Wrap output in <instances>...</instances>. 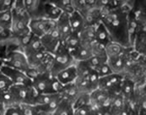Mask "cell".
<instances>
[{"label":"cell","mask_w":146,"mask_h":115,"mask_svg":"<svg viewBox=\"0 0 146 115\" xmlns=\"http://www.w3.org/2000/svg\"><path fill=\"white\" fill-rule=\"evenodd\" d=\"M26 57L30 68L36 70L39 73L49 72L52 57V53H49L44 49H42Z\"/></svg>","instance_id":"obj_6"},{"label":"cell","mask_w":146,"mask_h":115,"mask_svg":"<svg viewBox=\"0 0 146 115\" xmlns=\"http://www.w3.org/2000/svg\"><path fill=\"white\" fill-rule=\"evenodd\" d=\"M55 77L63 86L74 83L77 78V70H76L75 64L61 70L58 74L56 75Z\"/></svg>","instance_id":"obj_14"},{"label":"cell","mask_w":146,"mask_h":115,"mask_svg":"<svg viewBox=\"0 0 146 115\" xmlns=\"http://www.w3.org/2000/svg\"><path fill=\"white\" fill-rule=\"evenodd\" d=\"M56 25V21L51 19H45V18H39V19H31L29 27L31 32L37 37H42L46 35L48 31H50Z\"/></svg>","instance_id":"obj_7"},{"label":"cell","mask_w":146,"mask_h":115,"mask_svg":"<svg viewBox=\"0 0 146 115\" xmlns=\"http://www.w3.org/2000/svg\"><path fill=\"white\" fill-rule=\"evenodd\" d=\"M125 48L127 47H123V46H121L120 44H118L117 42H114V41L108 42L105 46V50H106V54L107 59L117 57V56L123 54Z\"/></svg>","instance_id":"obj_25"},{"label":"cell","mask_w":146,"mask_h":115,"mask_svg":"<svg viewBox=\"0 0 146 115\" xmlns=\"http://www.w3.org/2000/svg\"><path fill=\"white\" fill-rule=\"evenodd\" d=\"M2 58L3 65L21 70L26 73L30 69L26 56L20 50H9L0 55Z\"/></svg>","instance_id":"obj_5"},{"label":"cell","mask_w":146,"mask_h":115,"mask_svg":"<svg viewBox=\"0 0 146 115\" xmlns=\"http://www.w3.org/2000/svg\"><path fill=\"white\" fill-rule=\"evenodd\" d=\"M95 41L106 46L111 41L109 33L104 25L100 22L95 26Z\"/></svg>","instance_id":"obj_20"},{"label":"cell","mask_w":146,"mask_h":115,"mask_svg":"<svg viewBox=\"0 0 146 115\" xmlns=\"http://www.w3.org/2000/svg\"><path fill=\"white\" fill-rule=\"evenodd\" d=\"M0 115H4V108L2 105H0Z\"/></svg>","instance_id":"obj_46"},{"label":"cell","mask_w":146,"mask_h":115,"mask_svg":"<svg viewBox=\"0 0 146 115\" xmlns=\"http://www.w3.org/2000/svg\"><path fill=\"white\" fill-rule=\"evenodd\" d=\"M63 86V85L58 80V79L56 77L52 76L50 80V83H49V86H48L46 94H52V95L58 94V93H60Z\"/></svg>","instance_id":"obj_32"},{"label":"cell","mask_w":146,"mask_h":115,"mask_svg":"<svg viewBox=\"0 0 146 115\" xmlns=\"http://www.w3.org/2000/svg\"><path fill=\"white\" fill-rule=\"evenodd\" d=\"M4 115H23L21 105L10 107V108L4 109Z\"/></svg>","instance_id":"obj_44"},{"label":"cell","mask_w":146,"mask_h":115,"mask_svg":"<svg viewBox=\"0 0 146 115\" xmlns=\"http://www.w3.org/2000/svg\"><path fill=\"white\" fill-rule=\"evenodd\" d=\"M42 49H43V47H42L41 38L33 35L31 40L21 48L20 51H21L26 57H28Z\"/></svg>","instance_id":"obj_17"},{"label":"cell","mask_w":146,"mask_h":115,"mask_svg":"<svg viewBox=\"0 0 146 115\" xmlns=\"http://www.w3.org/2000/svg\"><path fill=\"white\" fill-rule=\"evenodd\" d=\"M124 103H125V101L120 93L114 95L111 98V105L109 108V111H108L109 115L119 114V113L121 112V110L123 109L124 106Z\"/></svg>","instance_id":"obj_24"},{"label":"cell","mask_w":146,"mask_h":115,"mask_svg":"<svg viewBox=\"0 0 146 115\" xmlns=\"http://www.w3.org/2000/svg\"><path fill=\"white\" fill-rule=\"evenodd\" d=\"M74 111L73 103L68 100L62 99L58 108L52 113V115H74Z\"/></svg>","instance_id":"obj_27"},{"label":"cell","mask_w":146,"mask_h":115,"mask_svg":"<svg viewBox=\"0 0 146 115\" xmlns=\"http://www.w3.org/2000/svg\"><path fill=\"white\" fill-rule=\"evenodd\" d=\"M41 41L42 47L45 51L52 54L56 51L58 47L61 44L60 36L56 28V25L50 31L41 37Z\"/></svg>","instance_id":"obj_8"},{"label":"cell","mask_w":146,"mask_h":115,"mask_svg":"<svg viewBox=\"0 0 146 115\" xmlns=\"http://www.w3.org/2000/svg\"><path fill=\"white\" fill-rule=\"evenodd\" d=\"M91 51H92V55L97 56V57H103V58L107 59L106 54V50H105L104 45L94 41L91 44Z\"/></svg>","instance_id":"obj_33"},{"label":"cell","mask_w":146,"mask_h":115,"mask_svg":"<svg viewBox=\"0 0 146 115\" xmlns=\"http://www.w3.org/2000/svg\"><path fill=\"white\" fill-rule=\"evenodd\" d=\"M125 50H124L123 54H121L117 57H111V58L107 59L106 62H107L108 65L110 66L112 73L120 74L123 76V67H124V53H125Z\"/></svg>","instance_id":"obj_22"},{"label":"cell","mask_w":146,"mask_h":115,"mask_svg":"<svg viewBox=\"0 0 146 115\" xmlns=\"http://www.w3.org/2000/svg\"><path fill=\"white\" fill-rule=\"evenodd\" d=\"M80 94L81 93L79 92V90L74 83L64 85L60 92V95L62 96V98L69 101L73 104Z\"/></svg>","instance_id":"obj_19"},{"label":"cell","mask_w":146,"mask_h":115,"mask_svg":"<svg viewBox=\"0 0 146 115\" xmlns=\"http://www.w3.org/2000/svg\"><path fill=\"white\" fill-rule=\"evenodd\" d=\"M9 90L16 105H35V100L38 93L31 85H12Z\"/></svg>","instance_id":"obj_4"},{"label":"cell","mask_w":146,"mask_h":115,"mask_svg":"<svg viewBox=\"0 0 146 115\" xmlns=\"http://www.w3.org/2000/svg\"><path fill=\"white\" fill-rule=\"evenodd\" d=\"M68 19H69V23H70L72 31L74 33L79 34L85 26L83 15L78 11L74 10L73 12L68 14Z\"/></svg>","instance_id":"obj_18"},{"label":"cell","mask_w":146,"mask_h":115,"mask_svg":"<svg viewBox=\"0 0 146 115\" xmlns=\"http://www.w3.org/2000/svg\"><path fill=\"white\" fill-rule=\"evenodd\" d=\"M132 48L139 55L146 57V30L138 31Z\"/></svg>","instance_id":"obj_15"},{"label":"cell","mask_w":146,"mask_h":115,"mask_svg":"<svg viewBox=\"0 0 146 115\" xmlns=\"http://www.w3.org/2000/svg\"><path fill=\"white\" fill-rule=\"evenodd\" d=\"M73 9L80 13H83L89 8L88 0H71Z\"/></svg>","instance_id":"obj_34"},{"label":"cell","mask_w":146,"mask_h":115,"mask_svg":"<svg viewBox=\"0 0 146 115\" xmlns=\"http://www.w3.org/2000/svg\"><path fill=\"white\" fill-rule=\"evenodd\" d=\"M30 21H31V18L29 17L26 12L19 13V12H15L12 10L11 29H12L13 37L10 43L9 44V46L4 50L10 48L15 41L31 33L30 31V27H29Z\"/></svg>","instance_id":"obj_3"},{"label":"cell","mask_w":146,"mask_h":115,"mask_svg":"<svg viewBox=\"0 0 146 115\" xmlns=\"http://www.w3.org/2000/svg\"><path fill=\"white\" fill-rule=\"evenodd\" d=\"M21 108L23 115H36L38 112V108L35 105L21 104Z\"/></svg>","instance_id":"obj_41"},{"label":"cell","mask_w":146,"mask_h":115,"mask_svg":"<svg viewBox=\"0 0 146 115\" xmlns=\"http://www.w3.org/2000/svg\"><path fill=\"white\" fill-rule=\"evenodd\" d=\"M13 37L11 25L0 24V49H5Z\"/></svg>","instance_id":"obj_21"},{"label":"cell","mask_w":146,"mask_h":115,"mask_svg":"<svg viewBox=\"0 0 146 115\" xmlns=\"http://www.w3.org/2000/svg\"><path fill=\"white\" fill-rule=\"evenodd\" d=\"M91 111V106L89 105H84L74 108V115H90Z\"/></svg>","instance_id":"obj_43"},{"label":"cell","mask_w":146,"mask_h":115,"mask_svg":"<svg viewBox=\"0 0 146 115\" xmlns=\"http://www.w3.org/2000/svg\"><path fill=\"white\" fill-rule=\"evenodd\" d=\"M2 66H3V62H2V58L0 57V69H1Z\"/></svg>","instance_id":"obj_47"},{"label":"cell","mask_w":146,"mask_h":115,"mask_svg":"<svg viewBox=\"0 0 146 115\" xmlns=\"http://www.w3.org/2000/svg\"><path fill=\"white\" fill-rule=\"evenodd\" d=\"M46 2V0H25V10L31 19L42 18Z\"/></svg>","instance_id":"obj_10"},{"label":"cell","mask_w":146,"mask_h":115,"mask_svg":"<svg viewBox=\"0 0 146 115\" xmlns=\"http://www.w3.org/2000/svg\"><path fill=\"white\" fill-rule=\"evenodd\" d=\"M106 61H107V59H106V58L92 55L88 60H86V63L88 64V65H89L91 69L95 70V69H96L99 65H101V64H103V63H106Z\"/></svg>","instance_id":"obj_37"},{"label":"cell","mask_w":146,"mask_h":115,"mask_svg":"<svg viewBox=\"0 0 146 115\" xmlns=\"http://www.w3.org/2000/svg\"><path fill=\"white\" fill-rule=\"evenodd\" d=\"M52 76L49 72L41 73L36 77L32 79L31 80V86L37 92V93H46L50 80Z\"/></svg>","instance_id":"obj_12"},{"label":"cell","mask_w":146,"mask_h":115,"mask_svg":"<svg viewBox=\"0 0 146 115\" xmlns=\"http://www.w3.org/2000/svg\"><path fill=\"white\" fill-rule=\"evenodd\" d=\"M75 62L86 61L92 56L91 44L80 42V46L70 52Z\"/></svg>","instance_id":"obj_13"},{"label":"cell","mask_w":146,"mask_h":115,"mask_svg":"<svg viewBox=\"0 0 146 115\" xmlns=\"http://www.w3.org/2000/svg\"><path fill=\"white\" fill-rule=\"evenodd\" d=\"M55 94H46V93H42V94H37L35 100V106H42L46 103H48L54 96Z\"/></svg>","instance_id":"obj_36"},{"label":"cell","mask_w":146,"mask_h":115,"mask_svg":"<svg viewBox=\"0 0 146 115\" xmlns=\"http://www.w3.org/2000/svg\"><path fill=\"white\" fill-rule=\"evenodd\" d=\"M94 6L102 11L118 8L117 0H96Z\"/></svg>","instance_id":"obj_31"},{"label":"cell","mask_w":146,"mask_h":115,"mask_svg":"<svg viewBox=\"0 0 146 115\" xmlns=\"http://www.w3.org/2000/svg\"><path fill=\"white\" fill-rule=\"evenodd\" d=\"M0 71L9 79L13 85H31V80L28 77L26 73L21 70L3 65L0 69Z\"/></svg>","instance_id":"obj_9"},{"label":"cell","mask_w":146,"mask_h":115,"mask_svg":"<svg viewBox=\"0 0 146 115\" xmlns=\"http://www.w3.org/2000/svg\"><path fill=\"white\" fill-rule=\"evenodd\" d=\"M80 36L78 33H74V32H72L67 38L66 40L63 41L62 44H63L70 52L73 51L74 49H75L77 47L80 46Z\"/></svg>","instance_id":"obj_30"},{"label":"cell","mask_w":146,"mask_h":115,"mask_svg":"<svg viewBox=\"0 0 146 115\" xmlns=\"http://www.w3.org/2000/svg\"><path fill=\"white\" fill-rule=\"evenodd\" d=\"M62 13L63 12L59 9H58L56 6H54L53 4H52L46 1L45 5H44V8H43L42 18L56 21L59 18V16L62 15Z\"/></svg>","instance_id":"obj_23"},{"label":"cell","mask_w":146,"mask_h":115,"mask_svg":"<svg viewBox=\"0 0 146 115\" xmlns=\"http://www.w3.org/2000/svg\"><path fill=\"white\" fill-rule=\"evenodd\" d=\"M62 96L60 95V93L58 94H55L52 99L46 104L45 105H42V106H36V108L43 112H46V113H50V114H52L55 109L58 108V106L59 105L60 102L62 101Z\"/></svg>","instance_id":"obj_28"},{"label":"cell","mask_w":146,"mask_h":115,"mask_svg":"<svg viewBox=\"0 0 146 115\" xmlns=\"http://www.w3.org/2000/svg\"><path fill=\"white\" fill-rule=\"evenodd\" d=\"M99 78L100 77L98 76V74L96 72V70H92L91 72L90 73V76H89V81H90V84L93 91L96 90V89H97V87H98Z\"/></svg>","instance_id":"obj_42"},{"label":"cell","mask_w":146,"mask_h":115,"mask_svg":"<svg viewBox=\"0 0 146 115\" xmlns=\"http://www.w3.org/2000/svg\"><path fill=\"white\" fill-rule=\"evenodd\" d=\"M46 1L56 6L63 13L70 14L71 12L74 11L71 4V0H46Z\"/></svg>","instance_id":"obj_29"},{"label":"cell","mask_w":146,"mask_h":115,"mask_svg":"<svg viewBox=\"0 0 146 115\" xmlns=\"http://www.w3.org/2000/svg\"><path fill=\"white\" fill-rule=\"evenodd\" d=\"M75 63L76 62L74 59L70 51L61 43L52 53L49 72L52 76H56V75L61 70L69 66L74 65Z\"/></svg>","instance_id":"obj_2"},{"label":"cell","mask_w":146,"mask_h":115,"mask_svg":"<svg viewBox=\"0 0 146 115\" xmlns=\"http://www.w3.org/2000/svg\"><path fill=\"white\" fill-rule=\"evenodd\" d=\"M12 85L13 83L9 80V79L0 71V94L8 91Z\"/></svg>","instance_id":"obj_35"},{"label":"cell","mask_w":146,"mask_h":115,"mask_svg":"<svg viewBox=\"0 0 146 115\" xmlns=\"http://www.w3.org/2000/svg\"><path fill=\"white\" fill-rule=\"evenodd\" d=\"M56 28L59 33L61 43H63L66 38L73 32L69 23L68 14L62 13L59 18L56 20Z\"/></svg>","instance_id":"obj_11"},{"label":"cell","mask_w":146,"mask_h":115,"mask_svg":"<svg viewBox=\"0 0 146 115\" xmlns=\"http://www.w3.org/2000/svg\"><path fill=\"white\" fill-rule=\"evenodd\" d=\"M94 70H96V72L98 74L99 77L106 76H108V75H110V74L112 73V71H111L110 66L108 65L107 62L102 64L101 65H99V66H98L96 69H95Z\"/></svg>","instance_id":"obj_38"},{"label":"cell","mask_w":146,"mask_h":115,"mask_svg":"<svg viewBox=\"0 0 146 115\" xmlns=\"http://www.w3.org/2000/svg\"><path fill=\"white\" fill-rule=\"evenodd\" d=\"M0 24L11 25V24H12V10L0 11Z\"/></svg>","instance_id":"obj_39"},{"label":"cell","mask_w":146,"mask_h":115,"mask_svg":"<svg viewBox=\"0 0 146 115\" xmlns=\"http://www.w3.org/2000/svg\"><path fill=\"white\" fill-rule=\"evenodd\" d=\"M90 115H106V113L102 109L99 108H95L91 107V111H90Z\"/></svg>","instance_id":"obj_45"},{"label":"cell","mask_w":146,"mask_h":115,"mask_svg":"<svg viewBox=\"0 0 146 115\" xmlns=\"http://www.w3.org/2000/svg\"><path fill=\"white\" fill-rule=\"evenodd\" d=\"M95 26L96 25H86L79 33L80 41L86 44H92L95 41Z\"/></svg>","instance_id":"obj_26"},{"label":"cell","mask_w":146,"mask_h":115,"mask_svg":"<svg viewBox=\"0 0 146 115\" xmlns=\"http://www.w3.org/2000/svg\"><path fill=\"white\" fill-rule=\"evenodd\" d=\"M128 11L124 8L104 10L101 19V22L106 26L109 33L111 41L117 42L123 47H130L127 37Z\"/></svg>","instance_id":"obj_1"},{"label":"cell","mask_w":146,"mask_h":115,"mask_svg":"<svg viewBox=\"0 0 146 115\" xmlns=\"http://www.w3.org/2000/svg\"><path fill=\"white\" fill-rule=\"evenodd\" d=\"M136 84L131 80L130 79L123 78V80L122 82L121 87H120V94L123 97L124 101L127 102H131L134 94Z\"/></svg>","instance_id":"obj_16"},{"label":"cell","mask_w":146,"mask_h":115,"mask_svg":"<svg viewBox=\"0 0 146 115\" xmlns=\"http://www.w3.org/2000/svg\"><path fill=\"white\" fill-rule=\"evenodd\" d=\"M89 104H90V94H80L74 102L73 106H74V108H75L80 106L89 105Z\"/></svg>","instance_id":"obj_40"}]
</instances>
